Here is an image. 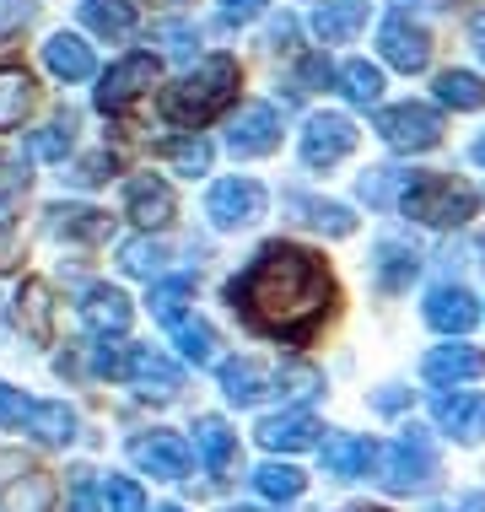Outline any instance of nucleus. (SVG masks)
Instances as JSON below:
<instances>
[{
    "label": "nucleus",
    "mask_w": 485,
    "mask_h": 512,
    "mask_svg": "<svg viewBox=\"0 0 485 512\" xmlns=\"http://www.w3.org/2000/svg\"><path fill=\"white\" fill-rule=\"evenodd\" d=\"M49 216H54L49 227L54 232H71V238H97V232H103V216L87 211V205H60V211H49Z\"/></svg>",
    "instance_id": "38"
},
{
    "label": "nucleus",
    "mask_w": 485,
    "mask_h": 512,
    "mask_svg": "<svg viewBox=\"0 0 485 512\" xmlns=\"http://www.w3.org/2000/svg\"><path fill=\"white\" fill-rule=\"evenodd\" d=\"M421 270V259H415V248L405 243H378V281L388 292H399V286H410V275Z\"/></svg>",
    "instance_id": "31"
},
{
    "label": "nucleus",
    "mask_w": 485,
    "mask_h": 512,
    "mask_svg": "<svg viewBox=\"0 0 485 512\" xmlns=\"http://www.w3.org/2000/svg\"><path fill=\"white\" fill-rule=\"evenodd\" d=\"M146 87H157V54H124L119 65H108V71H103L97 108H103V114H119V108H130Z\"/></svg>",
    "instance_id": "7"
},
{
    "label": "nucleus",
    "mask_w": 485,
    "mask_h": 512,
    "mask_svg": "<svg viewBox=\"0 0 485 512\" xmlns=\"http://www.w3.org/2000/svg\"><path fill=\"white\" fill-rule=\"evenodd\" d=\"M232 92H238V60H232V54H211V60H200L178 87H168L162 108H168L173 124H189L194 130V124L216 119L221 108L232 103Z\"/></svg>",
    "instance_id": "2"
},
{
    "label": "nucleus",
    "mask_w": 485,
    "mask_h": 512,
    "mask_svg": "<svg viewBox=\"0 0 485 512\" xmlns=\"http://www.w3.org/2000/svg\"><path fill=\"white\" fill-rule=\"evenodd\" d=\"M426 383H437V389H448V383H469L485 372V356L475 351V345H437V351H426Z\"/></svg>",
    "instance_id": "14"
},
{
    "label": "nucleus",
    "mask_w": 485,
    "mask_h": 512,
    "mask_svg": "<svg viewBox=\"0 0 485 512\" xmlns=\"http://www.w3.org/2000/svg\"><path fill=\"white\" fill-rule=\"evenodd\" d=\"M71 512H97V486L87 480V469H81L76 491H71Z\"/></svg>",
    "instance_id": "47"
},
{
    "label": "nucleus",
    "mask_w": 485,
    "mask_h": 512,
    "mask_svg": "<svg viewBox=\"0 0 485 512\" xmlns=\"http://www.w3.org/2000/svg\"><path fill=\"white\" fill-rule=\"evenodd\" d=\"M356 146V124L345 114H313L302 130V162L308 168H335L340 157H351Z\"/></svg>",
    "instance_id": "11"
},
{
    "label": "nucleus",
    "mask_w": 485,
    "mask_h": 512,
    "mask_svg": "<svg viewBox=\"0 0 485 512\" xmlns=\"http://www.w3.org/2000/svg\"><path fill=\"white\" fill-rule=\"evenodd\" d=\"M124 383H130V389L141 394V399H157V405H162V399H173L178 389H184V372H178L162 351H146V345H135V351L124 356Z\"/></svg>",
    "instance_id": "12"
},
{
    "label": "nucleus",
    "mask_w": 485,
    "mask_h": 512,
    "mask_svg": "<svg viewBox=\"0 0 485 512\" xmlns=\"http://www.w3.org/2000/svg\"><path fill=\"white\" fill-rule=\"evenodd\" d=\"M399 205H405V216H415L421 227H464L480 200L469 184H453V178H415L410 195Z\"/></svg>",
    "instance_id": "4"
},
{
    "label": "nucleus",
    "mask_w": 485,
    "mask_h": 512,
    "mask_svg": "<svg viewBox=\"0 0 485 512\" xmlns=\"http://www.w3.org/2000/svg\"><path fill=\"white\" fill-rule=\"evenodd\" d=\"M378 480L383 491L394 496H410V491H426L437 480V442L426 426H405L388 448H378Z\"/></svg>",
    "instance_id": "3"
},
{
    "label": "nucleus",
    "mask_w": 485,
    "mask_h": 512,
    "mask_svg": "<svg viewBox=\"0 0 485 512\" xmlns=\"http://www.w3.org/2000/svg\"><path fill=\"white\" fill-rule=\"evenodd\" d=\"M432 415L448 437L459 442H485V394H437Z\"/></svg>",
    "instance_id": "13"
},
{
    "label": "nucleus",
    "mask_w": 485,
    "mask_h": 512,
    "mask_svg": "<svg viewBox=\"0 0 485 512\" xmlns=\"http://www.w3.org/2000/svg\"><path fill=\"white\" fill-rule=\"evenodd\" d=\"M17 313H22L27 335H33L38 345H49L54 324H49V286H44V281H27V286H22V297H17Z\"/></svg>",
    "instance_id": "27"
},
{
    "label": "nucleus",
    "mask_w": 485,
    "mask_h": 512,
    "mask_svg": "<svg viewBox=\"0 0 485 512\" xmlns=\"http://www.w3.org/2000/svg\"><path fill=\"white\" fill-rule=\"evenodd\" d=\"M108 173H114V157H108V151H92V157L76 168V184H103Z\"/></svg>",
    "instance_id": "46"
},
{
    "label": "nucleus",
    "mask_w": 485,
    "mask_h": 512,
    "mask_svg": "<svg viewBox=\"0 0 485 512\" xmlns=\"http://www.w3.org/2000/svg\"><path fill=\"white\" fill-rule=\"evenodd\" d=\"M124 205H130V216L141 221V227H168L173 211H178L173 189L162 184V178H151V173H141L130 189H124Z\"/></svg>",
    "instance_id": "16"
},
{
    "label": "nucleus",
    "mask_w": 485,
    "mask_h": 512,
    "mask_svg": "<svg viewBox=\"0 0 485 512\" xmlns=\"http://www.w3.org/2000/svg\"><path fill=\"white\" fill-rule=\"evenodd\" d=\"M194 453H200V464L211 469V475H227V469H232L238 442H232V432H227L221 415H200V421H194Z\"/></svg>",
    "instance_id": "21"
},
{
    "label": "nucleus",
    "mask_w": 485,
    "mask_h": 512,
    "mask_svg": "<svg viewBox=\"0 0 485 512\" xmlns=\"http://www.w3.org/2000/svg\"><path fill=\"white\" fill-rule=\"evenodd\" d=\"M410 184H415V178L410 173H399V168H378V173H367L362 178V195H367V205H388V200H405L410 195Z\"/></svg>",
    "instance_id": "35"
},
{
    "label": "nucleus",
    "mask_w": 485,
    "mask_h": 512,
    "mask_svg": "<svg viewBox=\"0 0 485 512\" xmlns=\"http://www.w3.org/2000/svg\"><path fill=\"white\" fill-rule=\"evenodd\" d=\"M232 512H254V507H232Z\"/></svg>",
    "instance_id": "54"
},
{
    "label": "nucleus",
    "mask_w": 485,
    "mask_h": 512,
    "mask_svg": "<svg viewBox=\"0 0 485 512\" xmlns=\"http://www.w3.org/2000/svg\"><path fill=\"white\" fill-rule=\"evenodd\" d=\"M44 65L60 81H87L92 76V44H81L76 33H54L44 44Z\"/></svg>",
    "instance_id": "23"
},
{
    "label": "nucleus",
    "mask_w": 485,
    "mask_h": 512,
    "mask_svg": "<svg viewBox=\"0 0 485 512\" xmlns=\"http://www.w3.org/2000/svg\"><path fill=\"white\" fill-rule=\"evenodd\" d=\"M378 135L394 151H432L442 141V114L426 103H394L378 114Z\"/></svg>",
    "instance_id": "5"
},
{
    "label": "nucleus",
    "mask_w": 485,
    "mask_h": 512,
    "mask_svg": "<svg viewBox=\"0 0 485 512\" xmlns=\"http://www.w3.org/2000/svg\"><path fill=\"white\" fill-rule=\"evenodd\" d=\"M168 335H173L178 351H184V362H194V367H211L216 362V329L205 324V318L178 313L173 324H168Z\"/></svg>",
    "instance_id": "25"
},
{
    "label": "nucleus",
    "mask_w": 485,
    "mask_h": 512,
    "mask_svg": "<svg viewBox=\"0 0 485 512\" xmlns=\"http://www.w3.org/2000/svg\"><path fill=\"white\" fill-rule=\"evenodd\" d=\"M345 512H383V507H345Z\"/></svg>",
    "instance_id": "52"
},
{
    "label": "nucleus",
    "mask_w": 485,
    "mask_h": 512,
    "mask_svg": "<svg viewBox=\"0 0 485 512\" xmlns=\"http://www.w3.org/2000/svg\"><path fill=\"white\" fill-rule=\"evenodd\" d=\"M340 81H345L340 92H345L356 108H372V103L383 98V71H378V65H367V60H351V65L340 71Z\"/></svg>",
    "instance_id": "30"
},
{
    "label": "nucleus",
    "mask_w": 485,
    "mask_h": 512,
    "mask_svg": "<svg viewBox=\"0 0 485 512\" xmlns=\"http://www.w3.org/2000/svg\"><path fill=\"white\" fill-rule=\"evenodd\" d=\"M297 211H308L302 221L308 227H318V232H329V238H345V232H356V216L345 211V205H335V200H291Z\"/></svg>",
    "instance_id": "33"
},
{
    "label": "nucleus",
    "mask_w": 485,
    "mask_h": 512,
    "mask_svg": "<svg viewBox=\"0 0 485 512\" xmlns=\"http://www.w3.org/2000/svg\"><path fill=\"white\" fill-rule=\"evenodd\" d=\"M259 442H265L270 453H297V448H313V442H318V421H313L308 410L270 415V421H259Z\"/></svg>",
    "instance_id": "19"
},
{
    "label": "nucleus",
    "mask_w": 485,
    "mask_h": 512,
    "mask_svg": "<svg viewBox=\"0 0 485 512\" xmlns=\"http://www.w3.org/2000/svg\"><path fill=\"white\" fill-rule=\"evenodd\" d=\"M281 389L286 394H318V389H324V378H318L313 367H281Z\"/></svg>",
    "instance_id": "42"
},
{
    "label": "nucleus",
    "mask_w": 485,
    "mask_h": 512,
    "mask_svg": "<svg viewBox=\"0 0 485 512\" xmlns=\"http://www.w3.org/2000/svg\"><path fill=\"white\" fill-rule=\"evenodd\" d=\"M367 464H378V442L372 437H356V432H335L324 442V469L335 480H356L367 475Z\"/></svg>",
    "instance_id": "17"
},
{
    "label": "nucleus",
    "mask_w": 485,
    "mask_h": 512,
    "mask_svg": "<svg viewBox=\"0 0 485 512\" xmlns=\"http://www.w3.org/2000/svg\"><path fill=\"white\" fill-rule=\"evenodd\" d=\"M130 459L146 469L151 480H184L194 469V448L178 432H151L130 442Z\"/></svg>",
    "instance_id": "10"
},
{
    "label": "nucleus",
    "mask_w": 485,
    "mask_h": 512,
    "mask_svg": "<svg viewBox=\"0 0 485 512\" xmlns=\"http://www.w3.org/2000/svg\"><path fill=\"white\" fill-rule=\"evenodd\" d=\"M33 108V81L27 71H0V130H11Z\"/></svg>",
    "instance_id": "32"
},
{
    "label": "nucleus",
    "mask_w": 485,
    "mask_h": 512,
    "mask_svg": "<svg viewBox=\"0 0 485 512\" xmlns=\"http://www.w3.org/2000/svg\"><path fill=\"white\" fill-rule=\"evenodd\" d=\"M17 189H27V168H22V157L0 151V200H6V195H17Z\"/></svg>",
    "instance_id": "44"
},
{
    "label": "nucleus",
    "mask_w": 485,
    "mask_h": 512,
    "mask_svg": "<svg viewBox=\"0 0 485 512\" xmlns=\"http://www.w3.org/2000/svg\"><path fill=\"white\" fill-rule=\"evenodd\" d=\"M399 405H405V394H394V389L378 394V410H399Z\"/></svg>",
    "instance_id": "50"
},
{
    "label": "nucleus",
    "mask_w": 485,
    "mask_h": 512,
    "mask_svg": "<svg viewBox=\"0 0 485 512\" xmlns=\"http://www.w3.org/2000/svg\"><path fill=\"white\" fill-rule=\"evenodd\" d=\"M27 432H33L38 442H71L76 437V410L65 405V399H33L27 405Z\"/></svg>",
    "instance_id": "24"
},
{
    "label": "nucleus",
    "mask_w": 485,
    "mask_h": 512,
    "mask_svg": "<svg viewBox=\"0 0 485 512\" xmlns=\"http://www.w3.org/2000/svg\"><path fill=\"white\" fill-rule=\"evenodd\" d=\"M162 259H168V254H162V243H151V238H130L119 248V265L130 275H146V281L162 270Z\"/></svg>",
    "instance_id": "37"
},
{
    "label": "nucleus",
    "mask_w": 485,
    "mask_h": 512,
    "mask_svg": "<svg viewBox=\"0 0 485 512\" xmlns=\"http://www.w3.org/2000/svg\"><path fill=\"white\" fill-rule=\"evenodd\" d=\"M81 22H87L92 33L124 38L135 27V0H81Z\"/></svg>",
    "instance_id": "26"
},
{
    "label": "nucleus",
    "mask_w": 485,
    "mask_h": 512,
    "mask_svg": "<svg viewBox=\"0 0 485 512\" xmlns=\"http://www.w3.org/2000/svg\"><path fill=\"white\" fill-rule=\"evenodd\" d=\"M302 486H308V475L291 464H259L254 469V491L270 496V502H291V496H302Z\"/></svg>",
    "instance_id": "28"
},
{
    "label": "nucleus",
    "mask_w": 485,
    "mask_h": 512,
    "mask_svg": "<svg viewBox=\"0 0 485 512\" xmlns=\"http://www.w3.org/2000/svg\"><path fill=\"white\" fill-rule=\"evenodd\" d=\"M151 38H157L168 54H189L194 49V27L189 22H157V27H151Z\"/></svg>",
    "instance_id": "41"
},
{
    "label": "nucleus",
    "mask_w": 485,
    "mask_h": 512,
    "mask_svg": "<svg viewBox=\"0 0 485 512\" xmlns=\"http://www.w3.org/2000/svg\"><path fill=\"white\" fill-rule=\"evenodd\" d=\"M194 297V281L189 275H173V281H157L151 286V313L162 318V324H173L178 313H184V302Z\"/></svg>",
    "instance_id": "34"
},
{
    "label": "nucleus",
    "mask_w": 485,
    "mask_h": 512,
    "mask_svg": "<svg viewBox=\"0 0 485 512\" xmlns=\"http://www.w3.org/2000/svg\"><path fill=\"white\" fill-rule=\"evenodd\" d=\"M162 151H168V162H173V168H184V173H194V178H200L205 168H211V146H205L200 135H184V141H168Z\"/></svg>",
    "instance_id": "39"
},
{
    "label": "nucleus",
    "mask_w": 485,
    "mask_h": 512,
    "mask_svg": "<svg viewBox=\"0 0 485 512\" xmlns=\"http://www.w3.org/2000/svg\"><path fill=\"white\" fill-rule=\"evenodd\" d=\"M378 49H383V60L394 65V71H426V60H432V38H426V27L421 22H410L405 11H394L383 27H378Z\"/></svg>",
    "instance_id": "9"
},
{
    "label": "nucleus",
    "mask_w": 485,
    "mask_h": 512,
    "mask_svg": "<svg viewBox=\"0 0 485 512\" xmlns=\"http://www.w3.org/2000/svg\"><path fill=\"white\" fill-rule=\"evenodd\" d=\"M475 162H480V168H485V135H480V141H475Z\"/></svg>",
    "instance_id": "51"
},
{
    "label": "nucleus",
    "mask_w": 485,
    "mask_h": 512,
    "mask_svg": "<svg viewBox=\"0 0 485 512\" xmlns=\"http://www.w3.org/2000/svg\"><path fill=\"white\" fill-rule=\"evenodd\" d=\"M367 27V0H329V6L313 11V33L324 44H351Z\"/></svg>",
    "instance_id": "20"
},
{
    "label": "nucleus",
    "mask_w": 485,
    "mask_h": 512,
    "mask_svg": "<svg viewBox=\"0 0 485 512\" xmlns=\"http://www.w3.org/2000/svg\"><path fill=\"white\" fill-rule=\"evenodd\" d=\"M469 38H475L480 60H485V11H475V22H469Z\"/></svg>",
    "instance_id": "49"
},
{
    "label": "nucleus",
    "mask_w": 485,
    "mask_h": 512,
    "mask_svg": "<svg viewBox=\"0 0 485 512\" xmlns=\"http://www.w3.org/2000/svg\"><path fill=\"white\" fill-rule=\"evenodd\" d=\"M81 318H87L92 335H124L130 318H135V308H130V297H124V292H114V286H92L87 302H81Z\"/></svg>",
    "instance_id": "18"
},
{
    "label": "nucleus",
    "mask_w": 485,
    "mask_h": 512,
    "mask_svg": "<svg viewBox=\"0 0 485 512\" xmlns=\"http://www.w3.org/2000/svg\"><path fill=\"white\" fill-rule=\"evenodd\" d=\"M157 512H184V507H157Z\"/></svg>",
    "instance_id": "53"
},
{
    "label": "nucleus",
    "mask_w": 485,
    "mask_h": 512,
    "mask_svg": "<svg viewBox=\"0 0 485 512\" xmlns=\"http://www.w3.org/2000/svg\"><path fill=\"white\" fill-rule=\"evenodd\" d=\"M216 11H221L227 27H243V22H254L259 11H265V0H216Z\"/></svg>",
    "instance_id": "43"
},
{
    "label": "nucleus",
    "mask_w": 485,
    "mask_h": 512,
    "mask_svg": "<svg viewBox=\"0 0 485 512\" xmlns=\"http://www.w3.org/2000/svg\"><path fill=\"white\" fill-rule=\"evenodd\" d=\"M205 216H211L221 232L254 227V221L265 216V184H254V178H221L211 195H205Z\"/></svg>",
    "instance_id": "6"
},
{
    "label": "nucleus",
    "mask_w": 485,
    "mask_h": 512,
    "mask_svg": "<svg viewBox=\"0 0 485 512\" xmlns=\"http://www.w3.org/2000/svg\"><path fill=\"white\" fill-rule=\"evenodd\" d=\"M103 496H108V512H146V491L135 486L130 475H114Z\"/></svg>",
    "instance_id": "40"
},
{
    "label": "nucleus",
    "mask_w": 485,
    "mask_h": 512,
    "mask_svg": "<svg viewBox=\"0 0 485 512\" xmlns=\"http://www.w3.org/2000/svg\"><path fill=\"white\" fill-rule=\"evenodd\" d=\"M475 318H480V308L464 286H437L426 297V324L442 329V335H464V329H475Z\"/></svg>",
    "instance_id": "15"
},
{
    "label": "nucleus",
    "mask_w": 485,
    "mask_h": 512,
    "mask_svg": "<svg viewBox=\"0 0 485 512\" xmlns=\"http://www.w3.org/2000/svg\"><path fill=\"white\" fill-rule=\"evenodd\" d=\"M71 141H76V119L60 114V119H49L44 130L33 135V151H38V157H49V162H60L65 151H71Z\"/></svg>",
    "instance_id": "36"
},
{
    "label": "nucleus",
    "mask_w": 485,
    "mask_h": 512,
    "mask_svg": "<svg viewBox=\"0 0 485 512\" xmlns=\"http://www.w3.org/2000/svg\"><path fill=\"white\" fill-rule=\"evenodd\" d=\"M270 372L254 362V356H238V362H221V394L232 399V405H259V399L270 394Z\"/></svg>",
    "instance_id": "22"
},
{
    "label": "nucleus",
    "mask_w": 485,
    "mask_h": 512,
    "mask_svg": "<svg viewBox=\"0 0 485 512\" xmlns=\"http://www.w3.org/2000/svg\"><path fill=\"white\" fill-rule=\"evenodd\" d=\"M227 146L232 157H265V151L281 146V114L270 103H243L227 124Z\"/></svg>",
    "instance_id": "8"
},
{
    "label": "nucleus",
    "mask_w": 485,
    "mask_h": 512,
    "mask_svg": "<svg viewBox=\"0 0 485 512\" xmlns=\"http://www.w3.org/2000/svg\"><path fill=\"white\" fill-rule=\"evenodd\" d=\"M437 98L448 108H459V114H475V108L485 103V87H480V76H469V71H442L437 76Z\"/></svg>",
    "instance_id": "29"
},
{
    "label": "nucleus",
    "mask_w": 485,
    "mask_h": 512,
    "mask_svg": "<svg viewBox=\"0 0 485 512\" xmlns=\"http://www.w3.org/2000/svg\"><path fill=\"white\" fill-rule=\"evenodd\" d=\"M302 81H313V87H329V60H324V54H308V60H302Z\"/></svg>",
    "instance_id": "48"
},
{
    "label": "nucleus",
    "mask_w": 485,
    "mask_h": 512,
    "mask_svg": "<svg viewBox=\"0 0 485 512\" xmlns=\"http://www.w3.org/2000/svg\"><path fill=\"white\" fill-rule=\"evenodd\" d=\"M329 297H335L329 270L297 243H270L248 265L243 281H232V308H243L254 318V329L281 335V340L308 335L318 318H324Z\"/></svg>",
    "instance_id": "1"
},
{
    "label": "nucleus",
    "mask_w": 485,
    "mask_h": 512,
    "mask_svg": "<svg viewBox=\"0 0 485 512\" xmlns=\"http://www.w3.org/2000/svg\"><path fill=\"white\" fill-rule=\"evenodd\" d=\"M27 405H33V399H22L17 389H6V383H0V426H22L27 421Z\"/></svg>",
    "instance_id": "45"
}]
</instances>
